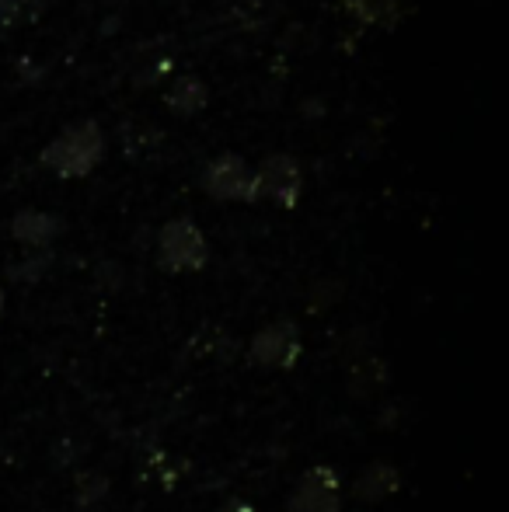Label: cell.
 <instances>
[{
  "label": "cell",
  "instance_id": "6da1fadb",
  "mask_svg": "<svg viewBox=\"0 0 509 512\" xmlns=\"http://www.w3.org/2000/svg\"><path fill=\"white\" fill-rule=\"evenodd\" d=\"M105 157V133L98 122H77L63 129L56 140H49L39 154V164L60 178H84L98 168Z\"/></svg>",
  "mask_w": 509,
  "mask_h": 512
},
{
  "label": "cell",
  "instance_id": "7a4b0ae2",
  "mask_svg": "<svg viewBox=\"0 0 509 512\" xmlns=\"http://www.w3.org/2000/svg\"><path fill=\"white\" fill-rule=\"evenodd\" d=\"M210 258L203 230L189 216H175L157 234V262L168 272H199Z\"/></svg>",
  "mask_w": 509,
  "mask_h": 512
},
{
  "label": "cell",
  "instance_id": "3957f363",
  "mask_svg": "<svg viewBox=\"0 0 509 512\" xmlns=\"http://www.w3.org/2000/svg\"><path fill=\"white\" fill-rule=\"evenodd\" d=\"M203 189L220 203H255V168L238 154H220L206 164Z\"/></svg>",
  "mask_w": 509,
  "mask_h": 512
},
{
  "label": "cell",
  "instance_id": "277c9868",
  "mask_svg": "<svg viewBox=\"0 0 509 512\" xmlns=\"http://www.w3.org/2000/svg\"><path fill=\"white\" fill-rule=\"evenodd\" d=\"M300 189H304V175L300 164L290 154H269L255 171V199H269L276 206L293 209L300 203Z\"/></svg>",
  "mask_w": 509,
  "mask_h": 512
},
{
  "label": "cell",
  "instance_id": "5b68a950",
  "mask_svg": "<svg viewBox=\"0 0 509 512\" xmlns=\"http://www.w3.org/2000/svg\"><path fill=\"white\" fill-rule=\"evenodd\" d=\"M286 512H342V478L325 464L304 471L286 499Z\"/></svg>",
  "mask_w": 509,
  "mask_h": 512
},
{
  "label": "cell",
  "instance_id": "8992f818",
  "mask_svg": "<svg viewBox=\"0 0 509 512\" xmlns=\"http://www.w3.org/2000/svg\"><path fill=\"white\" fill-rule=\"evenodd\" d=\"M304 352L300 331L293 321H272L252 338V359L265 370H290Z\"/></svg>",
  "mask_w": 509,
  "mask_h": 512
},
{
  "label": "cell",
  "instance_id": "52a82bcc",
  "mask_svg": "<svg viewBox=\"0 0 509 512\" xmlns=\"http://www.w3.org/2000/svg\"><path fill=\"white\" fill-rule=\"evenodd\" d=\"M60 230H63V223L56 220L53 213H39V209H25V213H18L11 223L14 241L28 244V248H46Z\"/></svg>",
  "mask_w": 509,
  "mask_h": 512
},
{
  "label": "cell",
  "instance_id": "ba28073f",
  "mask_svg": "<svg viewBox=\"0 0 509 512\" xmlns=\"http://www.w3.org/2000/svg\"><path fill=\"white\" fill-rule=\"evenodd\" d=\"M401 488V474L394 471L391 464H374V467H367V471L360 474V481H356V488H353V495L360 502H384L387 495H394Z\"/></svg>",
  "mask_w": 509,
  "mask_h": 512
},
{
  "label": "cell",
  "instance_id": "9c48e42d",
  "mask_svg": "<svg viewBox=\"0 0 509 512\" xmlns=\"http://www.w3.org/2000/svg\"><path fill=\"white\" fill-rule=\"evenodd\" d=\"M168 105L175 108V112H182V115L199 112V108L206 105V84L199 81V77H192V74L178 77L175 88L168 91Z\"/></svg>",
  "mask_w": 509,
  "mask_h": 512
},
{
  "label": "cell",
  "instance_id": "30bf717a",
  "mask_svg": "<svg viewBox=\"0 0 509 512\" xmlns=\"http://www.w3.org/2000/svg\"><path fill=\"white\" fill-rule=\"evenodd\" d=\"M349 14H356L367 25H391L398 21V0H342Z\"/></svg>",
  "mask_w": 509,
  "mask_h": 512
},
{
  "label": "cell",
  "instance_id": "8fae6325",
  "mask_svg": "<svg viewBox=\"0 0 509 512\" xmlns=\"http://www.w3.org/2000/svg\"><path fill=\"white\" fill-rule=\"evenodd\" d=\"M109 492V481L102 474H81L77 478V506H88V502H98Z\"/></svg>",
  "mask_w": 509,
  "mask_h": 512
},
{
  "label": "cell",
  "instance_id": "7c38bea8",
  "mask_svg": "<svg viewBox=\"0 0 509 512\" xmlns=\"http://www.w3.org/2000/svg\"><path fill=\"white\" fill-rule=\"evenodd\" d=\"M14 11H18V0H0V28L11 25Z\"/></svg>",
  "mask_w": 509,
  "mask_h": 512
},
{
  "label": "cell",
  "instance_id": "4fadbf2b",
  "mask_svg": "<svg viewBox=\"0 0 509 512\" xmlns=\"http://www.w3.org/2000/svg\"><path fill=\"white\" fill-rule=\"evenodd\" d=\"M0 314H4V286H0Z\"/></svg>",
  "mask_w": 509,
  "mask_h": 512
}]
</instances>
